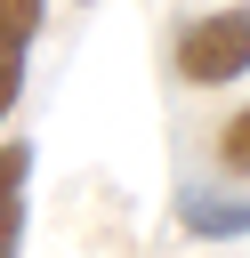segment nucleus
<instances>
[{"mask_svg":"<svg viewBox=\"0 0 250 258\" xmlns=\"http://www.w3.org/2000/svg\"><path fill=\"white\" fill-rule=\"evenodd\" d=\"M177 73L194 89H218V81H242L250 73V0L234 8H210L177 32Z\"/></svg>","mask_w":250,"mask_h":258,"instance_id":"1","label":"nucleus"},{"mask_svg":"<svg viewBox=\"0 0 250 258\" xmlns=\"http://www.w3.org/2000/svg\"><path fill=\"white\" fill-rule=\"evenodd\" d=\"M177 226L202 234V242H234V234H250V194L242 202H226V194H177Z\"/></svg>","mask_w":250,"mask_h":258,"instance_id":"4","label":"nucleus"},{"mask_svg":"<svg viewBox=\"0 0 250 258\" xmlns=\"http://www.w3.org/2000/svg\"><path fill=\"white\" fill-rule=\"evenodd\" d=\"M40 24H48V0H0V137H8V113L24 97V64H32Z\"/></svg>","mask_w":250,"mask_h":258,"instance_id":"2","label":"nucleus"},{"mask_svg":"<svg viewBox=\"0 0 250 258\" xmlns=\"http://www.w3.org/2000/svg\"><path fill=\"white\" fill-rule=\"evenodd\" d=\"M218 161H226V177H250V105L218 129Z\"/></svg>","mask_w":250,"mask_h":258,"instance_id":"5","label":"nucleus"},{"mask_svg":"<svg viewBox=\"0 0 250 258\" xmlns=\"http://www.w3.org/2000/svg\"><path fill=\"white\" fill-rule=\"evenodd\" d=\"M24 185H32V145L0 137V258L24 250Z\"/></svg>","mask_w":250,"mask_h":258,"instance_id":"3","label":"nucleus"}]
</instances>
